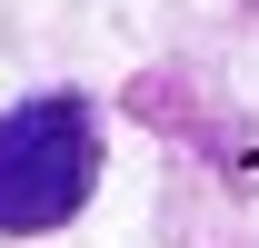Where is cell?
Wrapping results in <instances>:
<instances>
[{
	"mask_svg": "<svg viewBox=\"0 0 259 248\" xmlns=\"http://www.w3.org/2000/svg\"><path fill=\"white\" fill-rule=\"evenodd\" d=\"M100 99L80 90H40V99H10L0 109V238H50L90 209L100 189Z\"/></svg>",
	"mask_w": 259,
	"mask_h": 248,
	"instance_id": "6da1fadb",
	"label": "cell"
}]
</instances>
